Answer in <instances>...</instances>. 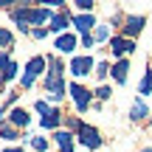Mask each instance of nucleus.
<instances>
[{
    "mask_svg": "<svg viewBox=\"0 0 152 152\" xmlns=\"http://www.w3.org/2000/svg\"><path fill=\"white\" fill-rule=\"evenodd\" d=\"M11 17H14V23L26 31L28 26H39V23L45 20H54V14H51L45 6H37V9H31V6H23V9H14L11 11Z\"/></svg>",
    "mask_w": 152,
    "mask_h": 152,
    "instance_id": "f257e3e1",
    "label": "nucleus"
},
{
    "mask_svg": "<svg viewBox=\"0 0 152 152\" xmlns=\"http://www.w3.org/2000/svg\"><path fill=\"white\" fill-rule=\"evenodd\" d=\"M48 76H45V90L51 93L54 99L65 96V79H62V62L59 59H48Z\"/></svg>",
    "mask_w": 152,
    "mask_h": 152,
    "instance_id": "f03ea898",
    "label": "nucleus"
},
{
    "mask_svg": "<svg viewBox=\"0 0 152 152\" xmlns=\"http://www.w3.org/2000/svg\"><path fill=\"white\" fill-rule=\"evenodd\" d=\"M45 65H48V59H42V56H34V59L26 65V73H23L20 85H23V87H31V82L37 79L39 73H42V68H45Z\"/></svg>",
    "mask_w": 152,
    "mask_h": 152,
    "instance_id": "7ed1b4c3",
    "label": "nucleus"
},
{
    "mask_svg": "<svg viewBox=\"0 0 152 152\" xmlns=\"http://www.w3.org/2000/svg\"><path fill=\"white\" fill-rule=\"evenodd\" d=\"M79 141L85 144L87 149H99V147H102V138H99V132L93 130V127H87V124L79 127Z\"/></svg>",
    "mask_w": 152,
    "mask_h": 152,
    "instance_id": "20e7f679",
    "label": "nucleus"
},
{
    "mask_svg": "<svg viewBox=\"0 0 152 152\" xmlns=\"http://www.w3.org/2000/svg\"><path fill=\"white\" fill-rule=\"evenodd\" d=\"M71 96H73V102H76V110H79V113H85L87 107H90V93L85 90V87L82 85H71Z\"/></svg>",
    "mask_w": 152,
    "mask_h": 152,
    "instance_id": "39448f33",
    "label": "nucleus"
},
{
    "mask_svg": "<svg viewBox=\"0 0 152 152\" xmlns=\"http://www.w3.org/2000/svg\"><path fill=\"white\" fill-rule=\"evenodd\" d=\"M93 71V59L90 56H73V62H71V73L73 76H87Z\"/></svg>",
    "mask_w": 152,
    "mask_h": 152,
    "instance_id": "423d86ee",
    "label": "nucleus"
},
{
    "mask_svg": "<svg viewBox=\"0 0 152 152\" xmlns=\"http://www.w3.org/2000/svg\"><path fill=\"white\" fill-rule=\"evenodd\" d=\"M132 48H135L132 39H127V37H110V51H113L115 56L127 54V51H132Z\"/></svg>",
    "mask_w": 152,
    "mask_h": 152,
    "instance_id": "0eeeda50",
    "label": "nucleus"
},
{
    "mask_svg": "<svg viewBox=\"0 0 152 152\" xmlns=\"http://www.w3.org/2000/svg\"><path fill=\"white\" fill-rule=\"evenodd\" d=\"M73 26L79 28V31H82V37H85V34L90 31L93 26H96V17H93V14H76V17H73Z\"/></svg>",
    "mask_w": 152,
    "mask_h": 152,
    "instance_id": "6e6552de",
    "label": "nucleus"
},
{
    "mask_svg": "<svg viewBox=\"0 0 152 152\" xmlns=\"http://www.w3.org/2000/svg\"><path fill=\"white\" fill-rule=\"evenodd\" d=\"M0 73H3V79H14L17 76V65L11 62L9 54H0Z\"/></svg>",
    "mask_w": 152,
    "mask_h": 152,
    "instance_id": "1a4fd4ad",
    "label": "nucleus"
},
{
    "mask_svg": "<svg viewBox=\"0 0 152 152\" xmlns=\"http://www.w3.org/2000/svg\"><path fill=\"white\" fill-rule=\"evenodd\" d=\"M73 48H76V37L73 34H62V37L56 39V51H59V54H71Z\"/></svg>",
    "mask_w": 152,
    "mask_h": 152,
    "instance_id": "9d476101",
    "label": "nucleus"
},
{
    "mask_svg": "<svg viewBox=\"0 0 152 152\" xmlns=\"http://www.w3.org/2000/svg\"><path fill=\"white\" fill-rule=\"evenodd\" d=\"M141 28H144V17H130L124 31H127V37H135V34H141Z\"/></svg>",
    "mask_w": 152,
    "mask_h": 152,
    "instance_id": "9b49d317",
    "label": "nucleus"
},
{
    "mask_svg": "<svg viewBox=\"0 0 152 152\" xmlns=\"http://www.w3.org/2000/svg\"><path fill=\"white\" fill-rule=\"evenodd\" d=\"M59 118H62L59 110H51V113L42 115V127H45V130H56V127H59Z\"/></svg>",
    "mask_w": 152,
    "mask_h": 152,
    "instance_id": "f8f14e48",
    "label": "nucleus"
},
{
    "mask_svg": "<svg viewBox=\"0 0 152 152\" xmlns=\"http://www.w3.org/2000/svg\"><path fill=\"white\" fill-rule=\"evenodd\" d=\"M127 71H130V62H127V59L115 62V65H113V79L115 82H127Z\"/></svg>",
    "mask_w": 152,
    "mask_h": 152,
    "instance_id": "ddd939ff",
    "label": "nucleus"
},
{
    "mask_svg": "<svg viewBox=\"0 0 152 152\" xmlns=\"http://www.w3.org/2000/svg\"><path fill=\"white\" fill-rule=\"evenodd\" d=\"M56 144H59V149L62 152H73V135L71 132H56Z\"/></svg>",
    "mask_w": 152,
    "mask_h": 152,
    "instance_id": "4468645a",
    "label": "nucleus"
},
{
    "mask_svg": "<svg viewBox=\"0 0 152 152\" xmlns=\"http://www.w3.org/2000/svg\"><path fill=\"white\" fill-rule=\"evenodd\" d=\"M130 115H132V121H141L144 115H147V104H144L141 99H135V102H132V107H130Z\"/></svg>",
    "mask_w": 152,
    "mask_h": 152,
    "instance_id": "2eb2a0df",
    "label": "nucleus"
},
{
    "mask_svg": "<svg viewBox=\"0 0 152 152\" xmlns=\"http://www.w3.org/2000/svg\"><path fill=\"white\" fill-rule=\"evenodd\" d=\"M11 124H14V127H26L28 124V113L20 110V107H14V110H11Z\"/></svg>",
    "mask_w": 152,
    "mask_h": 152,
    "instance_id": "dca6fc26",
    "label": "nucleus"
},
{
    "mask_svg": "<svg viewBox=\"0 0 152 152\" xmlns=\"http://www.w3.org/2000/svg\"><path fill=\"white\" fill-rule=\"evenodd\" d=\"M51 23H54V26H51L54 31H62V28H65L68 23H71V17H68V11H56V14H54V20H51Z\"/></svg>",
    "mask_w": 152,
    "mask_h": 152,
    "instance_id": "f3484780",
    "label": "nucleus"
},
{
    "mask_svg": "<svg viewBox=\"0 0 152 152\" xmlns=\"http://www.w3.org/2000/svg\"><path fill=\"white\" fill-rule=\"evenodd\" d=\"M141 93L147 96V93H152V71H147V76H144V82H141Z\"/></svg>",
    "mask_w": 152,
    "mask_h": 152,
    "instance_id": "a211bd4d",
    "label": "nucleus"
},
{
    "mask_svg": "<svg viewBox=\"0 0 152 152\" xmlns=\"http://www.w3.org/2000/svg\"><path fill=\"white\" fill-rule=\"evenodd\" d=\"M0 48H11V34L6 28H0Z\"/></svg>",
    "mask_w": 152,
    "mask_h": 152,
    "instance_id": "6ab92c4d",
    "label": "nucleus"
},
{
    "mask_svg": "<svg viewBox=\"0 0 152 152\" xmlns=\"http://www.w3.org/2000/svg\"><path fill=\"white\" fill-rule=\"evenodd\" d=\"M0 135H3L6 141H14V138H17V130H14V127H3V130H0Z\"/></svg>",
    "mask_w": 152,
    "mask_h": 152,
    "instance_id": "aec40b11",
    "label": "nucleus"
},
{
    "mask_svg": "<svg viewBox=\"0 0 152 152\" xmlns=\"http://www.w3.org/2000/svg\"><path fill=\"white\" fill-rule=\"evenodd\" d=\"M34 107H37V113H51V107H48V102H42V99H37V102H34Z\"/></svg>",
    "mask_w": 152,
    "mask_h": 152,
    "instance_id": "412c9836",
    "label": "nucleus"
},
{
    "mask_svg": "<svg viewBox=\"0 0 152 152\" xmlns=\"http://www.w3.org/2000/svg\"><path fill=\"white\" fill-rule=\"evenodd\" d=\"M76 9H79V11H87V14H90L93 3H90V0H76Z\"/></svg>",
    "mask_w": 152,
    "mask_h": 152,
    "instance_id": "4be33fe9",
    "label": "nucleus"
},
{
    "mask_svg": "<svg viewBox=\"0 0 152 152\" xmlns=\"http://www.w3.org/2000/svg\"><path fill=\"white\" fill-rule=\"evenodd\" d=\"M107 71H110L107 62H99V65H96V76H99V79H104V76H107Z\"/></svg>",
    "mask_w": 152,
    "mask_h": 152,
    "instance_id": "5701e85b",
    "label": "nucleus"
},
{
    "mask_svg": "<svg viewBox=\"0 0 152 152\" xmlns=\"http://www.w3.org/2000/svg\"><path fill=\"white\" fill-rule=\"evenodd\" d=\"M34 149H39V152H45V149H48V141H45V138H34Z\"/></svg>",
    "mask_w": 152,
    "mask_h": 152,
    "instance_id": "b1692460",
    "label": "nucleus"
},
{
    "mask_svg": "<svg viewBox=\"0 0 152 152\" xmlns=\"http://www.w3.org/2000/svg\"><path fill=\"white\" fill-rule=\"evenodd\" d=\"M96 39H107V28H104V26L96 28Z\"/></svg>",
    "mask_w": 152,
    "mask_h": 152,
    "instance_id": "393cba45",
    "label": "nucleus"
},
{
    "mask_svg": "<svg viewBox=\"0 0 152 152\" xmlns=\"http://www.w3.org/2000/svg\"><path fill=\"white\" fill-rule=\"evenodd\" d=\"M96 96H99V99H110V87H99Z\"/></svg>",
    "mask_w": 152,
    "mask_h": 152,
    "instance_id": "a878e982",
    "label": "nucleus"
},
{
    "mask_svg": "<svg viewBox=\"0 0 152 152\" xmlns=\"http://www.w3.org/2000/svg\"><path fill=\"white\" fill-rule=\"evenodd\" d=\"M82 45H85V48H90V45H93V37H90V34H85V37H82Z\"/></svg>",
    "mask_w": 152,
    "mask_h": 152,
    "instance_id": "bb28decb",
    "label": "nucleus"
},
{
    "mask_svg": "<svg viewBox=\"0 0 152 152\" xmlns=\"http://www.w3.org/2000/svg\"><path fill=\"white\" fill-rule=\"evenodd\" d=\"M3 152H23L20 147H11V149H3Z\"/></svg>",
    "mask_w": 152,
    "mask_h": 152,
    "instance_id": "cd10ccee",
    "label": "nucleus"
},
{
    "mask_svg": "<svg viewBox=\"0 0 152 152\" xmlns=\"http://www.w3.org/2000/svg\"><path fill=\"white\" fill-rule=\"evenodd\" d=\"M3 82H6V79H3V73H0V87H3Z\"/></svg>",
    "mask_w": 152,
    "mask_h": 152,
    "instance_id": "c85d7f7f",
    "label": "nucleus"
},
{
    "mask_svg": "<svg viewBox=\"0 0 152 152\" xmlns=\"http://www.w3.org/2000/svg\"><path fill=\"white\" fill-rule=\"evenodd\" d=\"M141 152H152V149H141Z\"/></svg>",
    "mask_w": 152,
    "mask_h": 152,
    "instance_id": "c756f323",
    "label": "nucleus"
}]
</instances>
